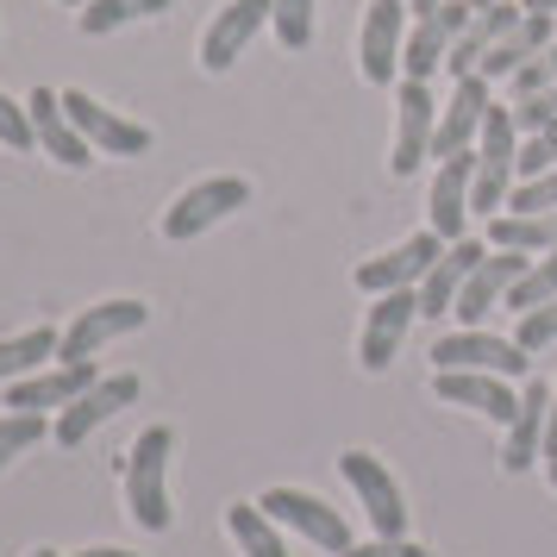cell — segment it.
I'll return each mask as SVG.
<instances>
[{
    "instance_id": "obj_1",
    "label": "cell",
    "mask_w": 557,
    "mask_h": 557,
    "mask_svg": "<svg viewBox=\"0 0 557 557\" xmlns=\"http://www.w3.org/2000/svg\"><path fill=\"white\" fill-rule=\"evenodd\" d=\"M170 451H176L170 426H145L126 451V507L145 532H170Z\"/></svg>"
},
{
    "instance_id": "obj_2",
    "label": "cell",
    "mask_w": 557,
    "mask_h": 557,
    "mask_svg": "<svg viewBox=\"0 0 557 557\" xmlns=\"http://www.w3.org/2000/svg\"><path fill=\"white\" fill-rule=\"evenodd\" d=\"M513 157H520V120H513V107H488L476 138L470 213H502V195H513Z\"/></svg>"
},
{
    "instance_id": "obj_3",
    "label": "cell",
    "mask_w": 557,
    "mask_h": 557,
    "mask_svg": "<svg viewBox=\"0 0 557 557\" xmlns=\"http://www.w3.org/2000/svg\"><path fill=\"white\" fill-rule=\"evenodd\" d=\"M338 476L351 482L357 507L370 513L376 539H407V502H401V482L388 476V463L376 451H345L338 457Z\"/></svg>"
},
{
    "instance_id": "obj_4",
    "label": "cell",
    "mask_w": 557,
    "mask_h": 557,
    "mask_svg": "<svg viewBox=\"0 0 557 557\" xmlns=\"http://www.w3.org/2000/svg\"><path fill=\"white\" fill-rule=\"evenodd\" d=\"M245 201H251V182L245 176H207L163 213V238H170V245H188V238H201L207 226L232 220Z\"/></svg>"
},
{
    "instance_id": "obj_5",
    "label": "cell",
    "mask_w": 557,
    "mask_h": 557,
    "mask_svg": "<svg viewBox=\"0 0 557 557\" xmlns=\"http://www.w3.org/2000/svg\"><path fill=\"white\" fill-rule=\"evenodd\" d=\"M257 507H263L276 527L301 532L307 545H320V552H332V557L351 552V527H345V513H338V507H326L320 495H307V488H270Z\"/></svg>"
},
{
    "instance_id": "obj_6",
    "label": "cell",
    "mask_w": 557,
    "mask_h": 557,
    "mask_svg": "<svg viewBox=\"0 0 557 557\" xmlns=\"http://www.w3.org/2000/svg\"><path fill=\"white\" fill-rule=\"evenodd\" d=\"M151 320V307L132 301V295H120V301H101L88 307V313H76V326L63 332V345H57V363H95V351H107L113 338H126V332H138Z\"/></svg>"
},
{
    "instance_id": "obj_7",
    "label": "cell",
    "mask_w": 557,
    "mask_h": 557,
    "mask_svg": "<svg viewBox=\"0 0 557 557\" xmlns=\"http://www.w3.org/2000/svg\"><path fill=\"white\" fill-rule=\"evenodd\" d=\"M527 357L520 351V338H495V332L482 326H457L445 332L438 345H432V370H488V376H520L527 370Z\"/></svg>"
},
{
    "instance_id": "obj_8",
    "label": "cell",
    "mask_w": 557,
    "mask_h": 557,
    "mask_svg": "<svg viewBox=\"0 0 557 557\" xmlns=\"http://www.w3.org/2000/svg\"><path fill=\"white\" fill-rule=\"evenodd\" d=\"M476 20V7L470 0H445V7H432V13H420L413 26H407V45H401V70L407 82H426L445 57H451L457 32Z\"/></svg>"
},
{
    "instance_id": "obj_9",
    "label": "cell",
    "mask_w": 557,
    "mask_h": 557,
    "mask_svg": "<svg viewBox=\"0 0 557 557\" xmlns=\"http://www.w3.org/2000/svg\"><path fill=\"white\" fill-rule=\"evenodd\" d=\"M63 113H70V126H76L101 157H145L151 151V126L120 120L113 107H101L95 95H82V88H63Z\"/></svg>"
},
{
    "instance_id": "obj_10",
    "label": "cell",
    "mask_w": 557,
    "mask_h": 557,
    "mask_svg": "<svg viewBox=\"0 0 557 557\" xmlns=\"http://www.w3.org/2000/svg\"><path fill=\"white\" fill-rule=\"evenodd\" d=\"M432 132H438V101H432V88L426 82H401V101H395V151H388L395 182H407L432 157Z\"/></svg>"
},
{
    "instance_id": "obj_11",
    "label": "cell",
    "mask_w": 557,
    "mask_h": 557,
    "mask_svg": "<svg viewBox=\"0 0 557 557\" xmlns=\"http://www.w3.org/2000/svg\"><path fill=\"white\" fill-rule=\"evenodd\" d=\"M488 88H495V82L457 76L451 101L438 107V132H432V157H438V163H445V157H457V151H476L482 120H488V107H495V95H488Z\"/></svg>"
},
{
    "instance_id": "obj_12",
    "label": "cell",
    "mask_w": 557,
    "mask_h": 557,
    "mask_svg": "<svg viewBox=\"0 0 557 557\" xmlns=\"http://www.w3.org/2000/svg\"><path fill=\"white\" fill-rule=\"evenodd\" d=\"M438 251H445V238H438V232H413V238H401L395 251H382V257H370V263H357V288H363V295L420 288V282H426V270L438 263Z\"/></svg>"
},
{
    "instance_id": "obj_13",
    "label": "cell",
    "mask_w": 557,
    "mask_h": 557,
    "mask_svg": "<svg viewBox=\"0 0 557 557\" xmlns=\"http://www.w3.org/2000/svg\"><path fill=\"white\" fill-rule=\"evenodd\" d=\"M413 320H420V295H413V288H388V295H376L370 320H363V345H357V357H363L370 376H382V370L401 357V338H407Z\"/></svg>"
},
{
    "instance_id": "obj_14",
    "label": "cell",
    "mask_w": 557,
    "mask_h": 557,
    "mask_svg": "<svg viewBox=\"0 0 557 557\" xmlns=\"http://www.w3.org/2000/svg\"><path fill=\"white\" fill-rule=\"evenodd\" d=\"M138 388H145L138 376H101L95 388H88V395H76V401L63 407V413H57L51 438L63 445V451H76V445H82V438H88L95 426H107V420H113L120 407L138 401Z\"/></svg>"
},
{
    "instance_id": "obj_15",
    "label": "cell",
    "mask_w": 557,
    "mask_h": 557,
    "mask_svg": "<svg viewBox=\"0 0 557 557\" xmlns=\"http://www.w3.org/2000/svg\"><path fill=\"white\" fill-rule=\"evenodd\" d=\"M263 26H270V0H226V7H220V20H213L207 38H201V70L226 76L232 63L251 51V38Z\"/></svg>"
},
{
    "instance_id": "obj_16",
    "label": "cell",
    "mask_w": 557,
    "mask_h": 557,
    "mask_svg": "<svg viewBox=\"0 0 557 557\" xmlns=\"http://www.w3.org/2000/svg\"><path fill=\"white\" fill-rule=\"evenodd\" d=\"M401 45H407V7L401 0H370V13H363V76L388 88V82L401 76Z\"/></svg>"
},
{
    "instance_id": "obj_17",
    "label": "cell",
    "mask_w": 557,
    "mask_h": 557,
    "mask_svg": "<svg viewBox=\"0 0 557 557\" xmlns=\"http://www.w3.org/2000/svg\"><path fill=\"white\" fill-rule=\"evenodd\" d=\"M432 395L445 407H470V413L495 420V426H507L513 407H520V395L507 388V376H488V370H438L432 376Z\"/></svg>"
},
{
    "instance_id": "obj_18",
    "label": "cell",
    "mask_w": 557,
    "mask_h": 557,
    "mask_svg": "<svg viewBox=\"0 0 557 557\" xmlns=\"http://www.w3.org/2000/svg\"><path fill=\"white\" fill-rule=\"evenodd\" d=\"M545 426H552V382H532L520 395V407H513V420L502 426L507 476H520V470H532V457H545Z\"/></svg>"
},
{
    "instance_id": "obj_19",
    "label": "cell",
    "mask_w": 557,
    "mask_h": 557,
    "mask_svg": "<svg viewBox=\"0 0 557 557\" xmlns=\"http://www.w3.org/2000/svg\"><path fill=\"white\" fill-rule=\"evenodd\" d=\"M95 363H57V370H32V376H20V382H7V407L13 413H45V407H63L76 401V395H88L95 388Z\"/></svg>"
},
{
    "instance_id": "obj_20",
    "label": "cell",
    "mask_w": 557,
    "mask_h": 557,
    "mask_svg": "<svg viewBox=\"0 0 557 557\" xmlns=\"http://www.w3.org/2000/svg\"><path fill=\"white\" fill-rule=\"evenodd\" d=\"M520 270H527V251H488L476 270H470V282L457 288L451 313L463 320V326H482V320L495 313V301H507V288L520 282Z\"/></svg>"
},
{
    "instance_id": "obj_21",
    "label": "cell",
    "mask_w": 557,
    "mask_h": 557,
    "mask_svg": "<svg viewBox=\"0 0 557 557\" xmlns=\"http://www.w3.org/2000/svg\"><path fill=\"white\" fill-rule=\"evenodd\" d=\"M482 257H488V251H482L476 238H451V245L438 251V263L426 270V282L413 288V295H420V320H445V313H451L457 288L470 282V270H476Z\"/></svg>"
},
{
    "instance_id": "obj_22",
    "label": "cell",
    "mask_w": 557,
    "mask_h": 557,
    "mask_svg": "<svg viewBox=\"0 0 557 557\" xmlns=\"http://www.w3.org/2000/svg\"><path fill=\"white\" fill-rule=\"evenodd\" d=\"M470 182H476V151H457L438 163V182H432V232L438 238H463V220H470Z\"/></svg>"
},
{
    "instance_id": "obj_23",
    "label": "cell",
    "mask_w": 557,
    "mask_h": 557,
    "mask_svg": "<svg viewBox=\"0 0 557 557\" xmlns=\"http://www.w3.org/2000/svg\"><path fill=\"white\" fill-rule=\"evenodd\" d=\"M26 107H32V132H38V151H45V157H57L63 170H82V163L95 157V145H88V138L70 126V113H63V95L38 88Z\"/></svg>"
},
{
    "instance_id": "obj_24",
    "label": "cell",
    "mask_w": 557,
    "mask_h": 557,
    "mask_svg": "<svg viewBox=\"0 0 557 557\" xmlns=\"http://www.w3.org/2000/svg\"><path fill=\"white\" fill-rule=\"evenodd\" d=\"M520 20H527V7H507V0H495V7H476V20L457 32L451 57H445V63H451V76H476V63L495 51V45H502V38L520 26Z\"/></svg>"
},
{
    "instance_id": "obj_25",
    "label": "cell",
    "mask_w": 557,
    "mask_h": 557,
    "mask_svg": "<svg viewBox=\"0 0 557 557\" xmlns=\"http://www.w3.org/2000/svg\"><path fill=\"white\" fill-rule=\"evenodd\" d=\"M545 45H552V13H527V20H520V26L507 32L502 45H495V51L476 63V76H482V82H507L513 70H527V63L545 51Z\"/></svg>"
},
{
    "instance_id": "obj_26",
    "label": "cell",
    "mask_w": 557,
    "mask_h": 557,
    "mask_svg": "<svg viewBox=\"0 0 557 557\" xmlns=\"http://www.w3.org/2000/svg\"><path fill=\"white\" fill-rule=\"evenodd\" d=\"M495 251H557V207L552 213H495Z\"/></svg>"
},
{
    "instance_id": "obj_27",
    "label": "cell",
    "mask_w": 557,
    "mask_h": 557,
    "mask_svg": "<svg viewBox=\"0 0 557 557\" xmlns=\"http://www.w3.org/2000/svg\"><path fill=\"white\" fill-rule=\"evenodd\" d=\"M226 532L238 539V552H245V557H288L276 520H270L257 502H232L226 507Z\"/></svg>"
},
{
    "instance_id": "obj_28",
    "label": "cell",
    "mask_w": 557,
    "mask_h": 557,
    "mask_svg": "<svg viewBox=\"0 0 557 557\" xmlns=\"http://www.w3.org/2000/svg\"><path fill=\"white\" fill-rule=\"evenodd\" d=\"M57 345H63V332H57V326H32V332H13V338H0V382L32 376L45 357H57Z\"/></svg>"
},
{
    "instance_id": "obj_29",
    "label": "cell",
    "mask_w": 557,
    "mask_h": 557,
    "mask_svg": "<svg viewBox=\"0 0 557 557\" xmlns=\"http://www.w3.org/2000/svg\"><path fill=\"white\" fill-rule=\"evenodd\" d=\"M170 0H88L82 7V32L88 38H107V32H120V26H132V20H157Z\"/></svg>"
},
{
    "instance_id": "obj_30",
    "label": "cell",
    "mask_w": 557,
    "mask_h": 557,
    "mask_svg": "<svg viewBox=\"0 0 557 557\" xmlns=\"http://www.w3.org/2000/svg\"><path fill=\"white\" fill-rule=\"evenodd\" d=\"M545 301H557V251L539 257V263H527L520 282L507 288V307H513V313H532V307H545Z\"/></svg>"
},
{
    "instance_id": "obj_31",
    "label": "cell",
    "mask_w": 557,
    "mask_h": 557,
    "mask_svg": "<svg viewBox=\"0 0 557 557\" xmlns=\"http://www.w3.org/2000/svg\"><path fill=\"white\" fill-rule=\"evenodd\" d=\"M270 26L288 51H307L313 45V0H270Z\"/></svg>"
},
{
    "instance_id": "obj_32",
    "label": "cell",
    "mask_w": 557,
    "mask_h": 557,
    "mask_svg": "<svg viewBox=\"0 0 557 557\" xmlns=\"http://www.w3.org/2000/svg\"><path fill=\"white\" fill-rule=\"evenodd\" d=\"M45 432H51L45 426V413H7V420H0V470H7L20 451H32Z\"/></svg>"
},
{
    "instance_id": "obj_33",
    "label": "cell",
    "mask_w": 557,
    "mask_h": 557,
    "mask_svg": "<svg viewBox=\"0 0 557 557\" xmlns=\"http://www.w3.org/2000/svg\"><path fill=\"white\" fill-rule=\"evenodd\" d=\"M552 207H557V163L545 170V176L513 182V195H507L502 213H552Z\"/></svg>"
},
{
    "instance_id": "obj_34",
    "label": "cell",
    "mask_w": 557,
    "mask_h": 557,
    "mask_svg": "<svg viewBox=\"0 0 557 557\" xmlns=\"http://www.w3.org/2000/svg\"><path fill=\"white\" fill-rule=\"evenodd\" d=\"M520 351H552L557 345V301H545V307H532V313H520Z\"/></svg>"
},
{
    "instance_id": "obj_35",
    "label": "cell",
    "mask_w": 557,
    "mask_h": 557,
    "mask_svg": "<svg viewBox=\"0 0 557 557\" xmlns=\"http://www.w3.org/2000/svg\"><path fill=\"white\" fill-rule=\"evenodd\" d=\"M0 145H7V151H38V132H32V107L7 101V95H0Z\"/></svg>"
},
{
    "instance_id": "obj_36",
    "label": "cell",
    "mask_w": 557,
    "mask_h": 557,
    "mask_svg": "<svg viewBox=\"0 0 557 557\" xmlns=\"http://www.w3.org/2000/svg\"><path fill=\"white\" fill-rule=\"evenodd\" d=\"M513 120H520V132H545L557 120V82L552 88H539V95H527V101H513Z\"/></svg>"
},
{
    "instance_id": "obj_37",
    "label": "cell",
    "mask_w": 557,
    "mask_h": 557,
    "mask_svg": "<svg viewBox=\"0 0 557 557\" xmlns=\"http://www.w3.org/2000/svg\"><path fill=\"white\" fill-rule=\"evenodd\" d=\"M345 557H432V552L413 545V539H370V545H351Z\"/></svg>"
},
{
    "instance_id": "obj_38",
    "label": "cell",
    "mask_w": 557,
    "mask_h": 557,
    "mask_svg": "<svg viewBox=\"0 0 557 557\" xmlns=\"http://www.w3.org/2000/svg\"><path fill=\"white\" fill-rule=\"evenodd\" d=\"M545 457L557 463V395H552V426H545Z\"/></svg>"
},
{
    "instance_id": "obj_39",
    "label": "cell",
    "mask_w": 557,
    "mask_h": 557,
    "mask_svg": "<svg viewBox=\"0 0 557 557\" xmlns=\"http://www.w3.org/2000/svg\"><path fill=\"white\" fill-rule=\"evenodd\" d=\"M520 7H527V13H552L557 20V0H520Z\"/></svg>"
},
{
    "instance_id": "obj_40",
    "label": "cell",
    "mask_w": 557,
    "mask_h": 557,
    "mask_svg": "<svg viewBox=\"0 0 557 557\" xmlns=\"http://www.w3.org/2000/svg\"><path fill=\"white\" fill-rule=\"evenodd\" d=\"M76 557H132V552H120V545H95V552H76Z\"/></svg>"
},
{
    "instance_id": "obj_41",
    "label": "cell",
    "mask_w": 557,
    "mask_h": 557,
    "mask_svg": "<svg viewBox=\"0 0 557 557\" xmlns=\"http://www.w3.org/2000/svg\"><path fill=\"white\" fill-rule=\"evenodd\" d=\"M432 7H445V0H407V13L420 20V13H432Z\"/></svg>"
},
{
    "instance_id": "obj_42",
    "label": "cell",
    "mask_w": 557,
    "mask_h": 557,
    "mask_svg": "<svg viewBox=\"0 0 557 557\" xmlns=\"http://www.w3.org/2000/svg\"><path fill=\"white\" fill-rule=\"evenodd\" d=\"M26 557H57V552H45V545H38V552H26Z\"/></svg>"
},
{
    "instance_id": "obj_43",
    "label": "cell",
    "mask_w": 557,
    "mask_h": 557,
    "mask_svg": "<svg viewBox=\"0 0 557 557\" xmlns=\"http://www.w3.org/2000/svg\"><path fill=\"white\" fill-rule=\"evenodd\" d=\"M470 7H495V0H470Z\"/></svg>"
},
{
    "instance_id": "obj_44",
    "label": "cell",
    "mask_w": 557,
    "mask_h": 557,
    "mask_svg": "<svg viewBox=\"0 0 557 557\" xmlns=\"http://www.w3.org/2000/svg\"><path fill=\"white\" fill-rule=\"evenodd\" d=\"M552 488H557V463H552Z\"/></svg>"
}]
</instances>
